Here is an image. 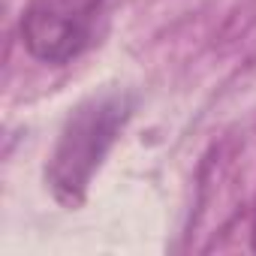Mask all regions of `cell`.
Instances as JSON below:
<instances>
[{"instance_id":"cell-1","label":"cell","mask_w":256,"mask_h":256,"mask_svg":"<svg viewBox=\"0 0 256 256\" xmlns=\"http://www.w3.org/2000/svg\"><path fill=\"white\" fill-rule=\"evenodd\" d=\"M126 114H130L126 100L118 94L90 100L88 106L72 112L48 166L52 190L64 205H78L84 199V190L106 151L112 148L118 130L124 126Z\"/></svg>"},{"instance_id":"cell-2","label":"cell","mask_w":256,"mask_h":256,"mask_svg":"<svg viewBox=\"0 0 256 256\" xmlns=\"http://www.w3.org/2000/svg\"><path fill=\"white\" fill-rule=\"evenodd\" d=\"M90 36V18L72 12L60 0H36L22 22L24 48L46 64L72 60Z\"/></svg>"},{"instance_id":"cell-3","label":"cell","mask_w":256,"mask_h":256,"mask_svg":"<svg viewBox=\"0 0 256 256\" xmlns=\"http://www.w3.org/2000/svg\"><path fill=\"white\" fill-rule=\"evenodd\" d=\"M60 4H64V6H70L72 12L84 16V18H94V10H100L102 0H60Z\"/></svg>"},{"instance_id":"cell-4","label":"cell","mask_w":256,"mask_h":256,"mask_svg":"<svg viewBox=\"0 0 256 256\" xmlns=\"http://www.w3.org/2000/svg\"><path fill=\"white\" fill-rule=\"evenodd\" d=\"M250 247L256 250V217H253V238H250Z\"/></svg>"}]
</instances>
